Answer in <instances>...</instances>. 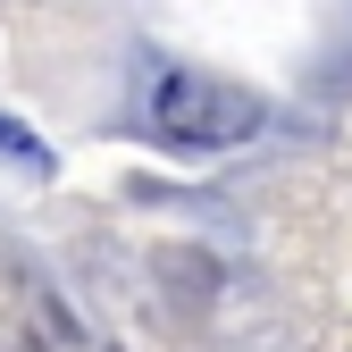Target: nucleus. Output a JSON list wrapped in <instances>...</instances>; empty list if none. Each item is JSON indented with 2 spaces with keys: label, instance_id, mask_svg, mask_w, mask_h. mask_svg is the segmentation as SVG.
Segmentation results:
<instances>
[{
  "label": "nucleus",
  "instance_id": "nucleus-1",
  "mask_svg": "<svg viewBox=\"0 0 352 352\" xmlns=\"http://www.w3.org/2000/svg\"><path fill=\"white\" fill-rule=\"evenodd\" d=\"M151 126L168 143L227 151V143H243L260 126V101L235 93V84H218V76H201V67H160L151 76Z\"/></svg>",
  "mask_w": 352,
  "mask_h": 352
},
{
  "label": "nucleus",
  "instance_id": "nucleus-2",
  "mask_svg": "<svg viewBox=\"0 0 352 352\" xmlns=\"http://www.w3.org/2000/svg\"><path fill=\"white\" fill-rule=\"evenodd\" d=\"M0 151H9V160H25L34 176H51V151H42V143L25 135V126H17V118H0Z\"/></svg>",
  "mask_w": 352,
  "mask_h": 352
},
{
  "label": "nucleus",
  "instance_id": "nucleus-3",
  "mask_svg": "<svg viewBox=\"0 0 352 352\" xmlns=\"http://www.w3.org/2000/svg\"><path fill=\"white\" fill-rule=\"evenodd\" d=\"M0 352H42V344H34V336H25L17 319H0Z\"/></svg>",
  "mask_w": 352,
  "mask_h": 352
}]
</instances>
